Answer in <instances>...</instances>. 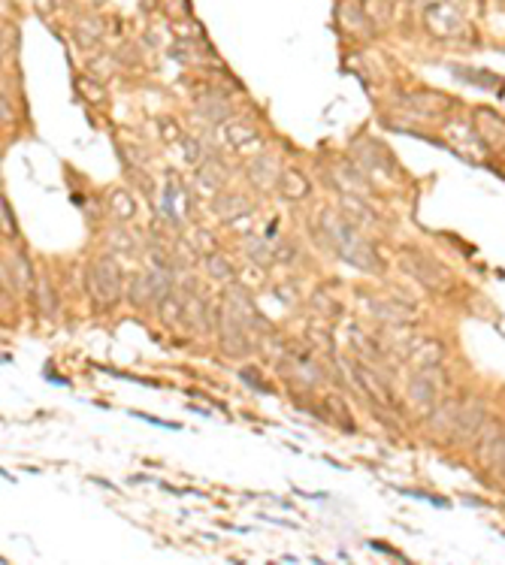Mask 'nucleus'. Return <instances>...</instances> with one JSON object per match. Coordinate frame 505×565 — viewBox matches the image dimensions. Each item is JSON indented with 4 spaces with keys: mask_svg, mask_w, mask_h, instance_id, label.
Here are the masks:
<instances>
[{
    "mask_svg": "<svg viewBox=\"0 0 505 565\" xmlns=\"http://www.w3.org/2000/svg\"><path fill=\"white\" fill-rule=\"evenodd\" d=\"M485 402L481 399H470L463 408L457 411V423H454L451 436L457 438V442H463V438H475L485 427Z\"/></svg>",
    "mask_w": 505,
    "mask_h": 565,
    "instance_id": "obj_1",
    "label": "nucleus"
},
{
    "mask_svg": "<svg viewBox=\"0 0 505 565\" xmlns=\"http://www.w3.org/2000/svg\"><path fill=\"white\" fill-rule=\"evenodd\" d=\"M478 445H475V453H478V462L485 468L496 466V460H500V451H502V442H505V432L496 421H490L487 427H481L478 432Z\"/></svg>",
    "mask_w": 505,
    "mask_h": 565,
    "instance_id": "obj_2",
    "label": "nucleus"
},
{
    "mask_svg": "<svg viewBox=\"0 0 505 565\" xmlns=\"http://www.w3.org/2000/svg\"><path fill=\"white\" fill-rule=\"evenodd\" d=\"M427 25L442 36H457L463 31L466 21L460 16V10H454L451 4H433L427 10Z\"/></svg>",
    "mask_w": 505,
    "mask_h": 565,
    "instance_id": "obj_3",
    "label": "nucleus"
},
{
    "mask_svg": "<svg viewBox=\"0 0 505 565\" xmlns=\"http://www.w3.org/2000/svg\"><path fill=\"white\" fill-rule=\"evenodd\" d=\"M402 257H406V260H412V267H408V269H412V273L421 278V284H427V288H433V290H439V288H445V284H448V278L442 275V267H436L430 257L415 254V252H406Z\"/></svg>",
    "mask_w": 505,
    "mask_h": 565,
    "instance_id": "obj_4",
    "label": "nucleus"
},
{
    "mask_svg": "<svg viewBox=\"0 0 505 565\" xmlns=\"http://www.w3.org/2000/svg\"><path fill=\"white\" fill-rule=\"evenodd\" d=\"M475 119H478V121H475V128H478L481 139H485L487 145H493V149H505V121L500 119V115L481 109Z\"/></svg>",
    "mask_w": 505,
    "mask_h": 565,
    "instance_id": "obj_5",
    "label": "nucleus"
},
{
    "mask_svg": "<svg viewBox=\"0 0 505 565\" xmlns=\"http://www.w3.org/2000/svg\"><path fill=\"white\" fill-rule=\"evenodd\" d=\"M100 288H106V299L115 303V297H119V273H115V263L100 260L97 267L91 269V290L100 293Z\"/></svg>",
    "mask_w": 505,
    "mask_h": 565,
    "instance_id": "obj_6",
    "label": "nucleus"
},
{
    "mask_svg": "<svg viewBox=\"0 0 505 565\" xmlns=\"http://www.w3.org/2000/svg\"><path fill=\"white\" fill-rule=\"evenodd\" d=\"M436 378H433V372H423L421 378H415V384H412V399L415 402H421V406H430V402L436 399Z\"/></svg>",
    "mask_w": 505,
    "mask_h": 565,
    "instance_id": "obj_7",
    "label": "nucleus"
},
{
    "mask_svg": "<svg viewBox=\"0 0 505 565\" xmlns=\"http://www.w3.org/2000/svg\"><path fill=\"white\" fill-rule=\"evenodd\" d=\"M282 194L303 197L306 194V179H303V175H297L294 170H284V175H282Z\"/></svg>",
    "mask_w": 505,
    "mask_h": 565,
    "instance_id": "obj_8",
    "label": "nucleus"
},
{
    "mask_svg": "<svg viewBox=\"0 0 505 565\" xmlns=\"http://www.w3.org/2000/svg\"><path fill=\"white\" fill-rule=\"evenodd\" d=\"M496 466H500L502 478H505V442H502V451H500V460H496Z\"/></svg>",
    "mask_w": 505,
    "mask_h": 565,
    "instance_id": "obj_9",
    "label": "nucleus"
}]
</instances>
